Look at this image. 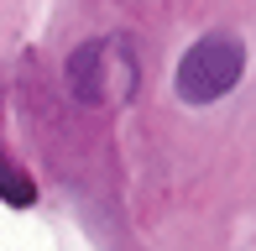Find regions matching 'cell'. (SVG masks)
Returning a JSON list of instances; mask_svg holds the SVG:
<instances>
[{
  "mask_svg": "<svg viewBox=\"0 0 256 251\" xmlns=\"http://www.w3.org/2000/svg\"><path fill=\"white\" fill-rule=\"evenodd\" d=\"M0 199H6V204H16V210L37 204V184H32V178L21 173L16 162H6V157H0Z\"/></svg>",
  "mask_w": 256,
  "mask_h": 251,
  "instance_id": "obj_3",
  "label": "cell"
},
{
  "mask_svg": "<svg viewBox=\"0 0 256 251\" xmlns=\"http://www.w3.org/2000/svg\"><path fill=\"white\" fill-rule=\"evenodd\" d=\"M68 89L78 105L89 110H110L126 105L136 94V58L120 37H89L84 48H74L68 58Z\"/></svg>",
  "mask_w": 256,
  "mask_h": 251,
  "instance_id": "obj_1",
  "label": "cell"
},
{
  "mask_svg": "<svg viewBox=\"0 0 256 251\" xmlns=\"http://www.w3.org/2000/svg\"><path fill=\"white\" fill-rule=\"evenodd\" d=\"M240 74H246V42L236 32H209L178 58L172 89L183 105H214L240 84Z\"/></svg>",
  "mask_w": 256,
  "mask_h": 251,
  "instance_id": "obj_2",
  "label": "cell"
}]
</instances>
